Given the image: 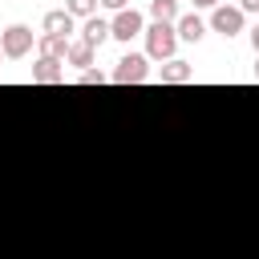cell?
<instances>
[{"mask_svg": "<svg viewBox=\"0 0 259 259\" xmlns=\"http://www.w3.org/2000/svg\"><path fill=\"white\" fill-rule=\"evenodd\" d=\"M239 8L243 12H259V0H239Z\"/></svg>", "mask_w": 259, "mask_h": 259, "instance_id": "17", "label": "cell"}, {"mask_svg": "<svg viewBox=\"0 0 259 259\" xmlns=\"http://www.w3.org/2000/svg\"><path fill=\"white\" fill-rule=\"evenodd\" d=\"M65 12H69V16H85V20H89V16H97V0H69V4H65Z\"/></svg>", "mask_w": 259, "mask_h": 259, "instance_id": "14", "label": "cell"}, {"mask_svg": "<svg viewBox=\"0 0 259 259\" xmlns=\"http://www.w3.org/2000/svg\"><path fill=\"white\" fill-rule=\"evenodd\" d=\"M150 16L162 24H178V0H150Z\"/></svg>", "mask_w": 259, "mask_h": 259, "instance_id": "13", "label": "cell"}, {"mask_svg": "<svg viewBox=\"0 0 259 259\" xmlns=\"http://www.w3.org/2000/svg\"><path fill=\"white\" fill-rule=\"evenodd\" d=\"M178 40H190V45H198L202 40V32H206V24H202V16H194V12H186V16H178Z\"/></svg>", "mask_w": 259, "mask_h": 259, "instance_id": "10", "label": "cell"}, {"mask_svg": "<svg viewBox=\"0 0 259 259\" xmlns=\"http://www.w3.org/2000/svg\"><path fill=\"white\" fill-rule=\"evenodd\" d=\"M97 4H105L109 12H121V8H125V0H97Z\"/></svg>", "mask_w": 259, "mask_h": 259, "instance_id": "16", "label": "cell"}, {"mask_svg": "<svg viewBox=\"0 0 259 259\" xmlns=\"http://www.w3.org/2000/svg\"><path fill=\"white\" fill-rule=\"evenodd\" d=\"M32 81H36V85H61V81H65V61H45V57H40V61L32 65Z\"/></svg>", "mask_w": 259, "mask_h": 259, "instance_id": "6", "label": "cell"}, {"mask_svg": "<svg viewBox=\"0 0 259 259\" xmlns=\"http://www.w3.org/2000/svg\"><path fill=\"white\" fill-rule=\"evenodd\" d=\"M190 77H194V65H190V61H178V57H174V61H166V65H162V73H158V81H162V85H186Z\"/></svg>", "mask_w": 259, "mask_h": 259, "instance_id": "7", "label": "cell"}, {"mask_svg": "<svg viewBox=\"0 0 259 259\" xmlns=\"http://www.w3.org/2000/svg\"><path fill=\"white\" fill-rule=\"evenodd\" d=\"M194 8H219V0H194Z\"/></svg>", "mask_w": 259, "mask_h": 259, "instance_id": "19", "label": "cell"}, {"mask_svg": "<svg viewBox=\"0 0 259 259\" xmlns=\"http://www.w3.org/2000/svg\"><path fill=\"white\" fill-rule=\"evenodd\" d=\"M73 20H77V16H69L65 8H53V12H45V32H49V36H61V40H69V32H73Z\"/></svg>", "mask_w": 259, "mask_h": 259, "instance_id": "8", "label": "cell"}, {"mask_svg": "<svg viewBox=\"0 0 259 259\" xmlns=\"http://www.w3.org/2000/svg\"><path fill=\"white\" fill-rule=\"evenodd\" d=\"M36 53H40L45 61H65V53H69V40H61V36H49V32H40V36H36Z\"/></svg>", "mask_w": 259, "mask_h": 259, "instance_id": "11", "label": "cell"}, {"mask_svg": "<svg viewBox=\"0 0 259 259\" xmlns=\"http://www.w3.org/2000/svg\"><path fill=\"white\" fill-rule=\"evenodd\" d=\"M255 81H259V57H255Z\"/></svg>", "mask_w": 259, "mask_h": 259, "instance_id": "20", "label": "cell"}, {"mask_svg": "<svg viewBox=\"0 0 259 259\" xmlns=\"http://www.w3.org/2000/svg\"><path fill=\"white\" fill-rule=\"evenodd\" d=\"M77 81H81V85H105V73H101V69H85Z\"/></svg>", "mask_w": 259, "mask_h": 259, "instance_id": "15", "label": "cell"}, {"mask_svg": "<svg viewBox=\"0 0 259 259\" xmlns=\"http://www.w3.org/2000/svg\"><path fill=\"white\" fill-rule=\"evenodd\" d=\"M113 81H117V85H142V81H150L146 57H142V53H125V57L117 61V69H113Z\"/></svg>", "mask_w": 259, "mask_h": 259, "instance_id": "3", "label": "cell"}, {"mask_svg": "<svg viewBox=\"0 0 259 259\" xmlns=\"http://www.w3.org/2000/svg\"><path fill=\"white\" fill-rule=\"evenodd\" d=\"M210 28L223 32V36L243 32V8H239V4H219V8L210 12Z\"/></svg>", "mask_w": 259, "mask_h": 259, "instance_id": "4", "label": "cell"}, {"mask_svg": "<svg viewBox=\"0 0 259 259\" xmlns=\"http://www.w3.org/2000/svg\"><path fill=\"white\" fill-rule=\"evenodd\" d=\"M109 28H113V40H134V36H142L146 32V24H142V12H134V8H121L113 20H109Z\"/></svg>", "mask_w": 259, "mask_h": 259, "instance_id": "5", "label": "cell"}, {"mask_svg": "<svg viewBox=\"0 0 259 259\" xmlns=\"http://www.w3.org/2000/svg\"><path fill=\"white\" fill-rule=\"evenodd\" d=\"M0 57H4V49H0Z\"/></svg>", "mask_w": 259, "mask_h": 259, "instance_id": "21", "label": "cell"}, {"mask_svg": "<svg viewBox=\"0 0 259 259\" xmlns=\"http://www.w3.org/2000/svg\"><path fill=\"white\" fill-rule=\"evenodd\" d=\"M109 36H113V28H109V20H101V16H89L85 28H81V40H89L93 49H101Z\"/></svg>", "mask_w": 259, "mask_h": 259, "instance_id": "9", "label": "cell"}, {"mask_svg": "<svg viewBox=\"0 0 259 259\" xmlns=\"http://www.w3.org/2000/svg\"><path fill=\"white\" fill-rule=\"evenodd\" d=\"M65 61H69V65H77L81 73H85V69H93V45H89V40H69Z\"/></svg>", "mask_w": 259, "mask_h": 259, "instance_id": "12", "label": "cell"}, {"mask_svg": "<svg viewBox=\"0 0 259 259\" xmlns=\"http://www.w3.org/2000/svg\"><path fill=\"white\" fill-rule=\"evenodd\" d=\"M174 49H178V28L154 20V24L146 28V53H150L154 61H174Z\"/></svg>", "mask_w": 259, "mask_h": 259, "instance_id": "1", "label": "cell"}, {"mask_svg": "<svg viewBox=\"0 0 259 259\" xmlns=\"http://www.w3.org/2000/svg\"><path fill=\"white\" fill-rule=\"evenodd\" d=\"M32 45H36V36H32V28H28V24H8V28L0 32V49H4V57H8V61H20Z\"/></svg>", "mask_w": 259, "mask_h": 259, "instance_id": "2", "label": "cell"}, {"mask_svg": "<svg viewBox=\"0 0 259 259\" xmlns=\"http://www.w3.org/2000/svg\"><path fill=\"white\" fill-rule=\"evenodd\" d=\"M251 49H255V53H259V24H255V28H251Z\"/></svg>", "mask_w": 259, "mask_h": 259, "instance_id": "18", "label": "cell"}]
</instances>
